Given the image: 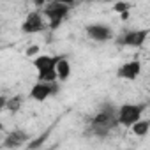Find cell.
Segmentation results:
<instances>
[{
  "mask_svg": "<svg viewBox=\"0 0 150 150\" xmlns=\"http://www.w3.org/2000/svg\"><path fill=\"white\" fill-rule=\"evenodd\" d=\"M2 129H4V127H2V124H0V131H2Z\"/></svg>",
  "mask_w": 150,
  "mask_h": 150,
  "instance_id": "ffe728a7",
  "label": "cell"
},
{
  "mask_svg": "<svg viewBox=\"0 0 150 150\" xmlns=\"http://www.w3.org/2000/svg\"><path fill=\"white\" fill-rule=\"evenodd\" d=\"M21 103H23V97H21V96L7 97V101H6V110H9L11 113H16V111L21 108Z\"/></svg>",
  "mask_w": 150,
  "mask_h": 150,
  "instance_id": "4fadbf2b",
  "label": "cell"
},
{
  "mask_svg": "<svg viewBox=\"0 0 150 150\" xmlns=\"http://www.w3.org/2000/svg\"><path fill=\"white\" fill-rule=\"evenodd\" d=\"M58 2H62V4H67V6H71V4H74V0H58Z\"/></svg>",
  "mask_w": 150,
  "mask_h": 150,
  "instance_id": "ac0fdd59",
  "label": "cell"
},
{
  "mask_svg": "<svg viewBox=\"0 0 150 150\" xmlns=\"http://www.w3.org/2000/svg\"><path fill=\"white\" fill-rule=\"evenodd\" d=\"M46 2V0H35V6H42Z\"/></svg>",
  "mask_w": 150,
  "mask_h": 150,
  "instance_id": "d6986e66",
  "label": "cell"
},
{
  "mask_svg": "<svg viewBox=\"0 0 150 150\" xmlns=\"http://www.w3.org/2000/svg\"><path fill=\"white\" fill-rule=\"evenodd\" d=\"M62 58V55H57V57H50V55H39V57H35V60H34V65H35V69L41 72V71H51V69H55V65H57V62Z\"/></svg>",
  "mask_w": 150,
  "mask_h": 150,
  "instance_id": "9c48e42d",
  "label": "cell"
},
{
  "mask_svg": "<svg viewBox=\"0 0 150 150\" xmlns=\"http://www.w3.org/2000/svg\"><path fill=\"white\" fill-rule=\"evenodd\" d=\"M104 2H111V0H104Z\"/></svg>",
  "mask_w": 150,
  "mask_h": 150,
  "instance_id": "44dd1931",
  "label": "cell"
},
{
  "mask_svg": "<svg viewBox=\"0 0 150 150\" xmlns=\"http://www.w3.org/2000/svg\"><path fill=\"white\" fill-rule=\"evenodd\" d=\"M87 35H88L90 39H94V41L104 42V41H108V39L113 37V30H111L110 27H106V25L96 23V25H88V27H87Z\"/></svg>",
  "mask_w": 150,
  "mask_h": 150,
  "instance_id": "52a82bcc",
  "label": "cell"
},
{
  "mask_svg": "<svg viewBox=\"0 0 150 150\" xmlns=\"http://www.w3.org/2000/svg\"><path fill=\"white\" fill-rule=\"evenodd\" d=\"M67 13H69V6L58 2V0H53V2H50V4L44 6V16L50 20V27L53 30L60 27V23L67 16Z\"/></svg>",
  "mask_w": 150,
  "mask_h": 150,
  "instance_id": "7a4b0ae2",
  "label": "cell"
},
{
  "mask_svg": "<svg viewBox=\"0 0 150 150\" xmlns=\"http://www.w3.org/2000/svg\"><path fill=\"white\" fill-rule=\"evenodd\" d=\"M44 28H46V23H44V20H42V14L37 13V11L30 13V14L25 18L23 25H21V30H23L25 34H37V32H42Z\"/></svg>",
  "mask_w": 150,
  "mask_h": 150,
  "instance_id": "5b68a950",
  "label": "cell"
},
{
  "mask_svg": "<svg viewBox=\"0 0 150 150\" xmlns=\"http://www.w3.org/2000/svg\"><path fill=\"white\" fill-rule=\"evenodd\" d=\"M58 92V87H57V81H53V83H44V81H39V83H35L34 87H32V90H30V97L34 99V101H44V99H48L50 96H55Z\"/></svg>",
  "mask_w": 150,
  "mask_h": 150,
  "instance_id": "277c9868",
  "label": "cell"
},
{
  "mask_svg": "<svg viewBox=\"0 0 150 150\" xmlns=\"http://www.w3.org/2000/svg\"><path fill=\"white\" fill-rule=\"evenodd\" d=\"M141 71V64L139 60H131L127 64H124L120 69H118V78H124V80H136V76Z\"/></svg>",
  "mask_w": 150,
  "mask_h": 150,
  "instance_id": "ba28073f",
  "label": "cell"
},
{
  "mask_svg": "<svg viewBox=\"0 0 150 150\" xmlns=\"http://www.w3.org/2000/svg\"><path fill=\"white\" fill-rule=\"evenodd\" d=\"M143 111H145V104H122L117 110L118 124H122L125 127H131L136 120H139Z\"/></svg>",
  "mask_w": 150,
  "mask_h": 150,
  "instance_id": "3957f363",
  "label": "cell"
},
{
  "mask_svg": "<svg viewBox=\"0 0 150 150\" xmlns=\"http://www.w3.org/2000/svg\"><path fill=\"white\" fill-rule=\"evenodd\" d=\"M55 71H57V80L65 81V80L71 76V64H69V60H67L65 57H62V58L57 62Z\"/></svg>",
  "mask_w": 150,
  "mask_h": 150,
  "instance_id": "8fae6325",
  "label": "cell"
},
{
  "mask_svg": "<svg viewBox=\"0 0 150 150\" xmlns=\"http://www.w3.org/2000/svg\"><path fill=\"white\" fill-rule=\"evenodd\" d=\"M131 127H132V132L136 136H146V132L150 129V122L148 120H136Z\"/></svg>",
  "mask_w": 150,
  "mask_h": 150,
  "instance_id": "7c38bea8",
  "label": "cell"
},
{
  "mask_svg": "<svg viewBox=\"0 0 150 150\" xmlns=\"http://www.w3.org/2000/svg\"><path fill=\"white\" fill-rule=\"evenodd\" d=\"M48 134H50V131H46L44 134H41L39 138H35L34 141H30V143H28L27 146H28V148H37V146H41V145H42V143H44V141L48 139Z\"/></svg>",
  "mask_w": 150,
  "mask_h": 150,
  "instance_id": "5bb4252c",
  "label": "cell"
},
{
  "mask_svg": "<svg viewBox=\"0 0 150 150\" xmlns=\"http://www.w3.org/2000/svg\"><path fill=\"white\" fill-rule=\"evenodd\" d=\"M146 35H148V30H146V28H143V30H131V32L124 34L122 39H118V44L139 48V46L146 41Z\"/></svg>",
  "mask_w": 150,
  "mask_h": 150,
  "instance_id": "8992f818",
  "label": "cell"
},
{
  "mask_svg": "<svg viewBox=\"0 0 150 150\" xmlns=\"http://www.w3.org/2000/svg\"><path fill=\"white\" fill-rule=\"evenodd\" d=\"M37 53H39V46L37 44H32V46L27 48V57H35Z\"/></svg>",
  "mask_w": 150,
  "mask_h": 150,
  "instance_id": "2e32d148",
  "label": "cell"
},
{
  "mask_svg": "<svg viewBox=\"0 0 150 150\" xmlns=\"http://www.w3.org/2000/svg\"><path fill=\"white\" fill-rule=\"evenodd\" d=\"M129 4L127 2H117L115 4V13H118V14H122V13H127L129 11Z\"/></svg>",
  "mask_w": 150,
  "mask_h": 150,
  "instance_id": "9a60e30c",
  "label": "cell"
},
{
  "mask_svg": "<svg viewBox=\"0 0 150 150\" xmlns=\"http://www.w3.org/2000/svg\"><path fill=\"white\" fill-rule=\"evenodd\" d=\"M6 101H7V97H6V96H0V111L6 110Z\"/></svg>",
  "mask_w": 150,
  "mask_h": 150,
  "instance_id": "e0dca14e",
  "label": "cell"
},
{
  "mask_svg": "<svg viewBox=\"0 0 150 150\" xmlns=\"http://www.w3.org/2000/svg\"><path fill=\"white\" fill-rule=\"evenodd\" d=\"M30 139V136L25 132V131H13L7 134L6 141H4V146H9V148H18L21 145H25L27 141Z\"/></svg>",
  "mask_w": 150,
  "mask_h": 150,
  "instance_id": "30bf717a",
  "label": "cell"
},
{
  "mask_svg": "<svg viewBox=\"0 0 150 150\" xmlns=\"http://www.w3.org/2000/svg\"><path fill=\"white\" fill-rule=\"evenodd\" d=\"M117 125H118V118H117V110L113 108V104H104L90 122L92 132L97 136H106Z\"/></svg>",
  "mask_w": 150,
  "mask_h": 150,
  "instance_id": "6da1fadb",
  "label": "cell"
}]
</instances>
